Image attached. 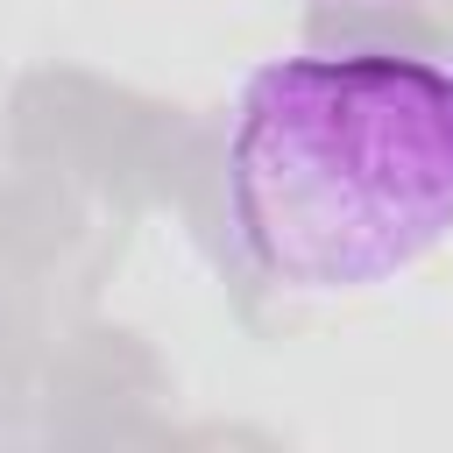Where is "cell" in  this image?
Listing matches in <instances>:
<instances>
[{
	"mask_svg": "<svg viewBox=\"0 0 453 453\" xmlns=\"http://www.w3.org/2000/svg\"><path fill=\"white\" fill-rule=\"evenodd\" d=\"M219 219L276 297H354L453 241V71L403 50H290L234 85Z\"/></svg>",
	"mask_w": 453,
	"mask_h": 453,
	"instance_id": "obj_1",
	"label": "cell"
},
{
	"mask_svg": "<svg viewBox=\"0 0 453 453\" xmlns=\"http://www.w3.org/2000/svg\"><path fill=\"white\" fill-rule=\"evenodd\" d=\"M326 7H396V0H326Z\"/></svg>",
	"mask_w": 453,
	"mask_h": 453,
	"instance_id": "obj_2",
	"label": "cell"
}]
</instances>
